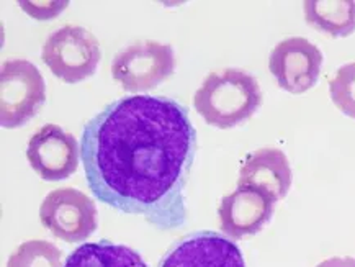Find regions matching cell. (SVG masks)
I'll use <instances>...</instances> for the list:
<instances>
[{
  "label": "cell",
  "instance_id": "obj_11",
  "mask_svg": "<svg viewBox=\"0 0 355 267\" xmlns=\"http://www.w3.org/2000/svg\"><path fill=\"white\" fill-rule=\"evenodd\" d=\"M291 179L293 175L285 153L277 148H262L243 162L238 185L266 190L279 202L288 193Z\"/></svg>",
  "mask_w": 355,
  "mask_h": 267
},
{
  "label": "cell",
  "instance_id": "obj_1",
  "mask_svg": "<svg viewBox=\"0 0 355 267\" xmlns=\"http://www.w3.org/2000/svg\"><path fill=\"white\" fill-rule=\"evenodd\" d=\"M197 153L189 110L169 97L131 95L82 130L80 157L95 198L159 230L185 225V185Z\"/></svg>",
  "mask_w": 355,
  "mask_h": 267
},
{
  "label": "cell",
  "instance_id": "obj_15",
  "mask_svg": "<svg viewBox=\"0 0 355 267\" xmlns=\"http://www.w3.org/2000/svg\"><path fill=\"white\" fill-rule=\"evenodd\" d=\"M329 94L334 105L355 120V62L340 66L329 80Z\"/></svg>",
  "mask_w": 355,
  "mask_h": 267
},
{
  "label": "cell",
  "instance_id": "obj_4",
  "mask_svg": "<svg viewBox=\"0 0 355 267\" xmlns=\"http://www.w3.org/2000/svg\"><path fill=\"white\" fill-rule=\"evenodd\" d=\"M46 101V84L33 62L8 60L0 71V123L20 128L33 119Z\"/></svg>",
  "mask_w": 355,
  "mask_h": 267
},
{
  "label": "cell",
  "instance_id": "obj_8",
  "mask_svg": "<svg viewBox=\"0 0 355 267\" xmlns=\"http://www.w3.org/2000/svg\"><path fill=\"white\" fill-rule=\"evenodd\" d=\"M79 143L61 126L48 123L30 138L26 160L41 179L49 182L69 179L79 166Z\"/></svg>",
  "mask_w": 355,
  "mask_h": 267
},
{
  "label": "cell",
  "instance_id": "obj_13",
  "mask_svg": "<svg viewBox=\"0 0 355 267\" xmlns=\"http://www.w3.org/2000/svg\"><path fill=\"white\" fill-rule=\"evenodd\" d=\"M64 267H148L138 251L107 239L84 243L67 256Z\"/></svg>",
  "mask_w": 355,
  "mask_h": 267
},
{
  "label": "cell",
  "instance_id": "obj_5",
  "mask_svg": "<svg viewBox=\"0 0 355 267\" xmlns=\"http://www.w3.org/2000/svg\"><path fill=\"white\" fill-rule=\"evenodd\" d=\"M175 71L171 44L136 42L113 58L112 76L126 92H148L169 79Z\"/></svg>",
  "mask_w": 355,
  "mask_h": 267
},
{
  "label": "cell",
  "instance_id": "obj_9",
  "mask_svg": "<svg viewBox=\"0 0 355 267\" xmlns=\"http://www.w3.org/2000/svg\"><path fill=\"white\" fill-rule=\"evenodd\" d=\"M277 200L266 190L238 185L234 192L221 198L218 216L221 232L233 239L256 234L270 221Z\"/></svg>",
  "mask_w": 355,
  "mask_h": 267
},
{
  "label": "cell",
  "instance_id": "obj_2",
  "mask_svg": "<svg viewBox=\"0 0 355 267\" xmlns=\"http://www.w3.org/2000/svg\"><path fill=\"white\" fill-rule=\"evenodd\" d=\"M193 105L208 125L221 130L234 128L262 105L261 85L243 69L213 71L195 92Z\"/></svg>",
  "mask_w": 355,
  "mask_h": 267
},
{
  "label": "cell",
  "instance_id": "obj_7",
  "mask_svg": "<svg viewBox=\"0 0 355 267\" xmlns=\"http://www.w3.org/2000/svg\"><path fill=\"white\" fill-rule=\"evenodd\" d=\"M321 49L302 36H291L272 49L268 69L277 84L290 94H303L315 87L322 67Z\"/></svg>",
  "mask_w": 355,
  "mask_h": 267
},
{
  "label": "cell",
  "instance_id": "obj_6",
  "mask_svg": "<svg viewBox=\"0 0 355 267\" xmlns=\"http://www.w3.org/2000/svg\"><path fill=\"white\" fill-rule=\"evenodd\" d=\"M40 220L53 236L66 243H82L98 226V212L92 198L80 190L62 187L49 192L40 207Z\"/></svg>",
  "mask_w": 355,
  "mask_h": 267
},
{
  "label": "cell",
  "instance_id": "obj_14",
  "mask_svg": "<svg viewBox=\"0 0 355 267\" xmlns=\"http://www.w3.org/2000/svg\"><path fill=\"white\" fill-rule=\"evenodd\" d=\"M62 252L53 243L44 239H31L21 243L8 257L7 267H64Z\"/></svg>",
  "mask_w": 355,
  "mask_h": 267
},
{
  "label": "cell",
  "instance_id": "obj_12",
  "mask_svg": "<svg viewBox=\"0 0 355 267\" xmlns=\"http://www.w3.org/2000/svg\"><path fill=\"white\" fill-rule=\"evenodd\" d=\"M303 10L309 26L332 38H345L355 31L354 0H306Z\"/></svg>",
  "mask_w": 355,
  "mask_h": 267
},
{
  "label": "cell",
  "instance_id": "obj_16",
  "mask_svg": "<svg viewBox=\"0 0 355 267\" xmlns=\"http://www.w3.org/2000/svg\"><path fill=\"white\" fill-rule=\"evenodd\" d=\"M18 6L36 20H51L64 10L69 2H26V0H21L18 2Z\"/></svg>",
  "mask_w": 355,
  "mask_h": 267
},
{
  "label": "cell",
  "instance_id": "obj_10",
  "mask_svg": "<svg viewBox=\"0 0 355 267\" xmlns=\"http://www.w3.org/2000/svg\"><path fill=\"white\" fill-rule=\"evenodd\" d=\"M159 267H245L239 246L215 232H197L182 238Z\"/></svg>",
  "mask_w": 355,
  "mask_h": 267
},
{
  "label": "cell",
  "instance_id": "obj_3",
  "mask_svg": "<svg viewBox=\"0 0 355 267\" xmlns=\"http://www.w3.org/2000/svg\"><path fill=\"white\" fill-rule=\"evenodd\" d=\"M102 58L97 38L82 26L54 30L43 44L41 60L58 79L77 84L92 78Z\"/></svg>",
  "mask_w": 355,
  "mask_h": 267
},
{
  "label": "cell",
  "instance_id": "obj_17",
  "mask_svg": "<svg viewBox=\"0 0 355 267\" xmlns=\"http://www.w3.org/2000/svg\"><path fill=\"white\" fill-rule=\"evenodd\" d=\"M316 267H355V257H331Z\"/></svg>",
  "mask_w": 355,
  "mask_h": 267
}]
</instances>
